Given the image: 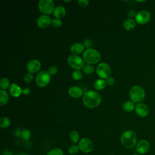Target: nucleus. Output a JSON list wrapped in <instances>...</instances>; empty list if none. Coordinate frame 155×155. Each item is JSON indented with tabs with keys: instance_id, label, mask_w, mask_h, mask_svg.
<instances>
[{
	"instance_id": "obj_1",
	"label": "nucleus",
	"mask_w": 155,
	"mask_h": 155,
	"mask_svg": "<svg viewBox=\"0 0 155 155\" xmlns=\"http://www.w3.org/2000/svg\"><path fill=\"white\" fill-rule=\"evenodd\" d=\"M83 103L88 108H94L99 105L101 102V96L99 93L94 91H87L83 94Z\"/></svg>"
},
{
	"instance_id": "obj_2",
	"label": "nucleus",
	"mask_w": 155,
	"mask_h": 155,
	"mask_svg": "<svg viewBox=\"0 0 155 155\" xmlns=\"http://www.w3.org/2000/svg\"><path fill=\"white\" fill-rule=\"evenodd\" d=\"M120 142L124 147L128 149L132 148L137 142L136 134L132 130L125 131L120 136Z\"/></svg>"
},
{
	"instance_id": "obj_3",
	"label": "nucleus",
	"mask_w": 155,
	"mask_h": 155,
	"mask_svg": "<svg viewBox=\"0 0 155 155\" xmlns=\"http://www.w3.org/2000/svg\"><path fill=\"white\" fill-rule=\"evenodd\" d=\"M101 59L100 53L93 48L87 49L83 54V60L87 64H96L100 61Z\"/></svg>"
},
{
	"instance_id": "obj_4",
	"label": "nucleus",
	"mask_w": 155,
	"mask_h": 155,
	"mask_svg": "<svg viewBox=\"0 0 155 155\" xmlns=\"http://www.w3.org/2000/svg\"><path fill=\"white\" fill-rule=\"evenodd\" d=\"M130 97L134 103H139L142 102L145 96L144 89L139 85H134L130 90Z\"/></svg>"
},
{
	"instance_id": "obj_5",
	"label": "nucleus",
	"mask_w": 155,
	"mask_h": 155,
	"mask_svg": "<svg viewBox=\"0 0 155 155\" xmlns=\"http://www.w3.org/2000/svg\"><path fill=\"white\" fill-rule=\"evenodd\" d=\"M38 8L45 15H50L54 12V4L52 0H41L38 3Z\"/></svg>"
},
{
	"instance_id": "obj_6",
	"label": "nucleus",
	"mask_w": 155,
	"mask_h": 155,
	"mask_svg": "<svg viewBox=\"0 0 155 155\" xmlns=\"http://www.w3.org/2000/svg\"><path fill=\"white\" fill-rule=\"evenodd\" d=\"M50 81V74L48 71H41L38 73L36 77V83L39 87L47 86Z\"/></svg>"
},
{
	"instance_id": "obj_7",
	"label": "nucleus",
	"mask_w": 155,
	"mask_h": 155,
	"mask_svg": "<svg viewBox=\"0 0 155 155\" xmlns=\"http://www.w3.org/2000/svg\"><path fill=\"white\" fill-rule=\"evenodd\" d=\"M67 62L71 68L76 70H79L84 65V60L80 56L75 54L70 55L67 59Z\"/></svg>"
},
{
	"instance_id": "obj_8",
	"label": "nucleus",
	"mask_w": 155,
	"mask_h": 155,
	"mask_svg": "<svg viewBox=\"0 0 155 155\" xmlns=\"http://www.w3.org/2000/svg\"><path fill=\"white\" fill-rule=\"evenodd\" d=\"M96 73L101 78L107 79L111 74V68L110 66L105 62L98 64L96 68Z\"/></svg>"
},
{
	"instance_id": "obj_9",
	"label": "nucleus",
	"mask_w": 155,
	"mask_h": 155,
	"mask_svg": "<svg viewBox=\"0 0 155 155\" xmlns=\"http://www.w3.org/2000/svg\"><path fill=\"white\" fill-rule=\"evenodd\" d=\"M79 150L84 153H90L93 149V143L92 141L87 137L82 138L78 143Z\"/></svg>"
},
{
	"instance_id": "obj_10",
	"label": "nucleus",
	"mask_w": 155,
	"mask_h": 155,
	"mask_svg": "<svg viewBox=\"0 0 155 155\" xmlns=\"http://www.w3.org/2000/svg\"><path fill=\"white\" fill-rule=\"evenodd\" d=\"M136 21L140 25H143L149 22L151 18L150 13L147 10H141L136 13Z\"/></svg>"
},
{
	"instance_id": "obj_11",
	"label": "nucleus",
	"mask_w": 155,
	"mask_h": 155,
	"mask_svg": "<svg viewBox=\"0 0 155 155\" xmlns=\"http://www.w3.org/2000/svg\"><path fill=\"white\" fill-rule=\"evenodd\" d=\"M41 64L39 61L37 59H32L27 64V69L29 73H35L39 71L41 68Z\"/></svg>"
},
{
	"instance_id": "obj_12",
	"label": "nucleus",
	"mask_w": 155,
	"mask_h": 155,
	"mask_svg": "<svg viewBox=\"0 0 155 155\" xmlns=\"http://www.w3.org/2000/svg\"><path fill=\"white\" fill-rule=\"evenodd\" d=\"M150 148V144L146 140H140L136 146V151L141 154H145L147 153Z\"/></svg>"
},
{
	"instance_id": "obj_13",
	"label": "nucleus",
	"mask_w": 155,
	"mask_h": 155,
	"mask_svg": "<svg viewBox=\"0 0 155 155\" xmlns=\"http://www.w3.org/2000/svg\"><path fill=\"white\" fill-rule=\"evenodd\" d=\"M36 23L39 27L44 28H47L51 24V20L48 15H43L40 16L38 18Z\"/></svg>"
},
{
	"instance_id": "obj_14",
	"label": "nucleus",
	"mask_w": 155,
	"mask_h": 155,
	"mask_svg": "<svg viewBox=\"0 0 155 155\" xmlns=\"http://www.w3.org/2000/svg\"><path fill=\"white\" fill-rule=\"evenodd\" d=\"M136 113L141 117H146L148 113L149 110L147 105L143 103H139L135 107Z\"/></svg>"
},
{
	"instance_id": "obj_15",
	"label": "nucleus",
	"mask_w": 155,
	"mask_h": 155,
	"mask_svg": "<svg viewBox=\"0 0 155 155\" xmlns=\"http://www.w3.org/2000/svg\"><path fill=\"white\" fill-rule=\"evenodd\" d=\"M68 93L71 97L79 98L82 96L83 91L81 88L77 86H71L69 88Z\"/></svg>"
},
{
	"instance_id": "obj_16",
	"label": "nucleus",
	"mask_w": 155,
	"mask_h": 155,
	"mask_svg": "<svg viewBox=\"0 0 155 155\" xmlns=\"http://www.w3.org/2000/svg\"><path fill=\"white\" fill-rule=\"evenodd\" d=\"M22 89L16 84H12L10 86L9 91L10 94L15 97H19L22 93Z\"/></svg>"
},
{
	"instance_id": "obj_17",
	"label": "nucleus",
	"mask_w": 155,
	"mask_h": 155,
	"mask_svg": "<svg viewBox=\"0 0 155 155\" xmlns=\"http://www.w3.org/2000/svg\"><path fill=\"white\" fill-rule=\"evenodd\" d=\"M84 48L85 47L83 44L81 42H76L71 46L70 51L73 54L78 55L82 53V51L84 50Z\"/></svg>"
},
{
	"instance_id": "obj_18",
	"label": "nucleus",
	"mask_w": 155,
	"mask_h": 155,
	"mask_svg": "<svg viewBox=\"0 0 155 155\" xmlns=\"http://www.w3.org/2000/svg\"><path fill=\"white\" fill-rule=\"evenodd\" d=\"M53 14H54V16L56 18H58V19L62 18L64 17L66 14L65 8L63 6H61V5L58 6L54 8Z\"/></svg>"
},
{
	"instance_id": "obj_19",
	"label": "nucleus",
	"mask_w": 155,
	"mask_h": 155,
	"mask_svg": "<svg viewBox=\"0 0 155 155\" xmlns=\"http://www.w3.org/2000/svg\"><path fill=\"white\" fill-rule=\"evenodd\" d=\"M136 27V21L133 18H127L124 22V27L126 30L130 31Z\"/></svg>"
},
{
	"instance_id": "obj_20",
	"label": "nucleus",
	"mask_w": 155,
	"mask_h": 155,
	"mask_svg": "<svg viewBox=\"0 0 155 155\" xmlns=\"http://www.w3.org/2000/svg\"><path fill=\"white\" fill-rule=\"evenodd\" d=\"M106 81L103 79H99L94 83V87L97 90H102L106 87Z\"/></svg>"
},
{
	"instance_id": "obj_21",
	"label": "nucleus",
	"mask_w": 155,
	"mask_h": 155,
	"mask_svg": "<svg viewBox=\"0 0 155 155\" xmlns=\"http://www.w3.org/2000/svg\"><path fill=\"white\" fill-rule=\"evenodd\" d=\"M8 101V94L4 90H0V105H4Z\"/></svg>"
},
{
	"instance_id": "obj_22",
	"label": "nucleus",
	"mask_w": 155,
	"mask_h": 155,
	"mask_svg": "<svg viewBox=\"0 0 155 155\" xmlns=\"http://www.w3.org/2000/svg\"><path fill=\"white\" fill-rule=\"evenodd\" d=\"M134 104L133 101H128L124 103L123 104V109L126 112H131L134 109Z\"/></svg>"
},
{
	"instance_id": "obj_23",
	"label": "nucleus",
	"mask_w": 155,
	"mask_h": 155,
	"mask_svg": "<svg viewBox=\"0 0 155 155\" xmlns=\"http://www.w3.org/2000/svg\"><path fill=\"white\" fill-rule=\"evenodd\" d=\"M10 125V120L7 117H2L0 119V127L6 128Z\"/></svg>"
},
{
	"instance_id": "obj_24",
	"label": "nucleus",
	"mask_w": 155,
	"mask_h": 155,
	"mask_svg": "<svg viewBox=\"0 0 155 155\" xmlns=\"http://www.w3.org/2000/svg\"><path fill=\"white\" fill-rule=\"evenodd\" d=\"M69 137L71 142L76 143L79 140V134L76 131H72L70 133Z\"/></svg>"
},
{
	"instance_id": "obj_25",
	"label": "nucleus",
	"mask_w": 155,
	"mask_h": 155,
	"mask_svg": "<svg viewBox=\"0 0 155 155\" xmlns=\"http://www.w3.org/2000/svg\"><path fill=\"white\" fill-rule=\"evenodd\" d=\"M10 85V81L8 80V79L6 78H2L1 79L0 81V87L1 90H6L9 87Z\"/></svg>"
},
{
	"instance_id": "obj_26",
	"label": "nucleus",
	"mask_w": 155,
	"mask_h": 155,
	"mask_svg": "<svg viewBox=\"0 0 155 155\" xmlns=\"http://www.w3.org/2000/svg\"><path fill=\"white\" fill-rule=\"evenodd\" d=\"M21 137L24 140H29L31 137V132L27 129L22 130L21 134Z\"/></svg>"
},
{
	"instance_id": "obj_27",
	"label": "nucleus",
	"mask_w": 155,
	"mask_h": 155,
	"mask_svg": "<svg viewBox=\"0 0 155 155\" xmlns=\"http://www.w3.org/2000/svg\"><path fill=\"white\" fill-rule=\"evenodd\" d=\"M46 155H64V152L61 148H53L49 151Z\"/></svg>"
},
{
	"instance_id": "obj_28",
	"label": "nucleus",
	"mask_w": 155,
	"mask_h": 155,
	"mask_svg": "<svg viewBox=\"0 0 155 155\" xmlns=\"http://www.w3.org/2000/svg\"><path fill=\"white\" fill-rule=\"evenodd\" d=\"M82 70L86 74H91L94 71V67L92 65L86 64L82 67Z\"/></svg>"
},
{
	"instance_id": "obj_29",
	"label": "nucleus",
	"mask_w": 155,
	"mask_h": 155,
	"mask_svg": "<svg viewBox=\"0 0 155 155\" xmlns=\"http://www.w3.org/2000/svg\"><path fill=\"white\" fill-rule=\"evenodd\" d=\"M62 21L58 18H54L51 20V25L54 28H59L62 25Z\"/></svg>"
},
{
	"instance_id": "obj_30",
	"label": "nucleus",
	"mask_w": 155,
	"mask_h": 155,
	"mask_svg": "<svg viewBox=\"0 0 155 155\" xmlns=\"http://www.w3.org/2000/svg\"><path fill=\"white\" fill-rule=\"evenodd\" d=\"M72 78L76 81L80 80L82 78V74L79 70H74L72 73Z\"/></svg>"
},
{
	"instance_id": "obj_31",
	"label": "nucleus",
	"mask_w": 155,
	"mask_h": 155,
	"mask_svg": "<svg viewBox=\"0 0 155 155\" xmlns=\"http://www.w3.org/2000/svg\"><path fill=\"white\" fill-rule=\"evenodd\" d=\"M79 147L76 145H72L68 148V152L70 154H76L79 151Z\"/></svg>"
},
{
	"instance_id": "obj_32",
	"label": "nucleus",
	"mask_w": 155,
	"mask_h": 155,
	"mask_svg": "<svg viewBox=\"0 0 155 155\" xmlns=\"http://www.w3.org/2000/svg\"><path fill=\"white\" fill-rule=\"evenodd\" d=\"M24 80L26 83H30L33 80V76L31 73H27L24 76Z\"/></svg>"
},
{
	"instance_id": "obj_33",
	"label": "nucleus",
	"mask_w": 155,
	"mask_h": 155,
	"mask_svg": "<svg viewBox=\"0 0 155 155\" xmlns=\"http://www.w3.org/2000/svg\"><path fill=\"white\" fill-rule=\"evenodd\" d=\"M58 72V68L55 65H51L48 68V73L50 75H54Z\"/></svg>"
},
{
	"instance_id": "obj_34",
	"label": "nucleus",
	"mask_w": 155,
	"mask_h": 155,
	"mask_svg": "<svg viewBox=\"0 0 155 155\" xmlns=\"http://www.w3.org/2000/svg\"><path fill=\"white\" fill-rule=\"evenodd\" d=\"M78 4L81 7H87L89 4V1L88 0H78Z\"/></svg>"
},
{
	"instance_id": "obj_35",
	"label": "nucleus",
	"mask_w": 155,
	"mask_h": 155,
	"mask_svg": "<svg viewBox=\"0 0 155 155\" xmlns=\"http://www.w3.org/2000/svg\"><path fill=\"white\" fill-rule=\"evenodd\" d=\"M106 83H107V84H108V85H113L114 84V78H113V77H111V76H109L108 78H107V79H106Z\"/></svg>"
},
{
	"instance_id": "obj_36",
	"label": "nucleus",
	"mask_w": 155,
	"mask_h": 155,
	"mask_svg": "<svg viewBox=\"0 0 155 155\" xmlns=\"http://www.w3.org/2000/svg\"><path fill=\"white\" fill-rule=\"evenodd\" d=\"M127 14H128V15L130 17H131V18L134 17V16H136V15L135 11L133 10H129L127 12Z\"/></svg>"
},
{
	"instance_id": "obj_37",
	"label": "nucleus",
	"mask_w": 155,
	"mask_h": 155,
	"mask_svg": "<svg viewBox=\"0 0 155 155\" xmlns=\"http://www.w3.org/2000/svg\"><path fill=\"white\" fill-rule=\"evenodd\" d=\"M85 45L88 47V48H90V47L92 45V43L91 42V41L88 40V39H87L85 41Z\"/></svg>"
},
{
	"instance_id": "obj_38",
	"label": "nucleus",
	"mask_w": 155,
	"mask_h": 155,
	"mask_svg": "<svg viewBox=\"0 0 155 155\" xmlns=\"http://www.w3.org/2000/svg\"><path fill=\"white\" fill-rule=\"evenodd\" d=\"M30 93V90L28 88H25L22 90V93L25 95H28Z\"/></svg>"
},
{
	"instance_id": "obj_39",
	"label": "nucleus",
	"mask_w": 155,
	"mask_h": 155,
	"mask_svg": "<svg viewBox=\"0 0 155 155\" xmlns=\"http://www.w3.org/2000/svg\"><path fill=\"white\" fill-rule=\"evenodd\" d=\"M3 155H13V154L11 153L10 151H9L8 150H5L4 152H3Z\"/></svg>"
},
{
	"instance_id": "obj_40",
	"label": "nucleus",
	"mask_w": 155,
	"mask_h": 155,
	"mask_svg": "<svg viewBox=\"0 0 155 155\" xmlns=\"http://www.w3.org/2000/svg\"><path fill=\"white\" fill-rule=\"evenodd\" d=\"M21 131H21L20 130H16V131L15 134H16V136H17V137H20V136H21Z\"/></svg>"
},
{
	"instance_id": "obj_41",
	"label": "nucleus",
	"mask_w": 155,
	"mask_h": 155,
	"mask_svg": "<svg viewBox=\"0 0 155 155\" xmlns=\"http://www.w3.org/2000/svg\"><path fill=\"white\" fill-rule=\"evenodd\" d=\"M18 155H27V154L25 153H20V154H18Z\"/></svg>"
},
{
	"instance_id": "obj_42",
	"label": "nucleus",
	"mask_w": 155,
	"mask_h": 155,
	"mask_svg": "<svg viewBox=\"0 0 155 155\" xmlns=\"http://www.w3.org/2000/svg\"><path fill=\"white\" fill-rule=\"evenodd\" d=\"M64 2H70L71 1L70 0H69V1H64Z\"/></svg>"
},
{
	"instance_id": "obj_43",
	"label": "nucleus",
	"mask_w": 155,
	"mask_h": 155,
	"mask_svg": "<svg viewBox=\"0 0 155 155\" xmlns=\"http://www.w3.org/2000/svg\"><path fill=\"white\" fill-rule=\"evenodd\" d=\"M145 1H137V2H144Z\"/></svg>"
},
{
	"instance_id": "obj_44",
	"label": "nucleus",
	"mask_w": 155,
	"mask_h": 155,
	"mask_svg": "<svg viewBox=\"0 0 155 155\" xmlns=\"http://www.w3.org/2000/svg\"><path fill=\"white\" fill-rule=\"evenodd\" d=\"M132 155H139V154H137V153H134V154H132Z\"/></svg>"
}]
</instances>
